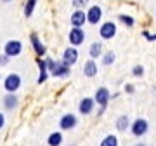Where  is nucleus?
Returning a JSON list of instances; mask_svg holds the SVG:
<instances>
[{
	"label": "nucleus",
	"instance_id": "obj_19",
	"mask_svg": "<svg viewBox=\"0 0 156 146\" xmlns=\"http://www.w3.org/2000/svg\"><path fill=\"white\" fill-rule=\"evenodd\" d=\"M62 141H64L62 132H61V130H56V132L49 134V137H47V144H49V146H61Z\"/></svg>",
	"mask_w": 156,
	"mask_h": 146
},
{
	"label": "nucleus",
	"instance_id": "obj_23",
	"mask_svg": "<svg viewBox=\"0 0 156 146\" xmlns=\"http://www.w3.org/2000/svg\"><path fill=\"white\" fill-rule=\"evenodd\" d=\"M118 21L122 23V24H125L127 28H132L135 24V19L132 16H128V14H120V16H118Z\"/></svg>",
	"mask_w": 156,
	"mask_h": 146
},
{
	"label": "nucleus",
	"instance_id": "obj_18",
	"mask_svg": "<svg viewBox=\"0 0 156 146\" xmlns=\"http://www.w3.org/2000/svg\"><path fill=\"white\" fill-rule=\"evenodd\" d=\"M83 75L89 77V78H94L97 75V63H95V59H89L83 64Z\"/></svg>",
	"mask_w": 156,
	"mask_h": 146
},
{
	"label": "nucleus",
	"instance_id": "obj_20",
	"mask_svg": "<svg viewBox=\"0 0 156 146\" xmlns=\"http://www.w3.org/2000/svg\"><path fill=\"white\" fill-rule=\"evenodd\" d=\"M99 146H120V139L116 134H108L101 139Z\"/></svg>",
	"mask_w": 156,
	"mask_h": 146
},
{
	"label": "nucleus",
	"instance_id": "obj_27",
	"mask_svg": "<svg viewBox=\"0 0 156 146\" xmlns=\"http://www.w3.org/2000/svg\"><path fill=\"white\" fill-rule=\"evenodd\" d=\"M9 61H11V57H9V56H5V54H2V56H0V66H5Z\"/></svg>",
	"mask_w": 156,
	"mask_h": 146
},
{
	"label": "nucleus",
	"instance_id": "obj_4",
	"mask_svg": "<svg viewBox=\"0 0 156 146\" xmlns=\"http://www.w3.org/2000/svg\"><path fill=\"white\" fill-rule=\"evenodd\" d=\"M116 23H113V21H106V23H102L101 24V28H99V37L102 40H111L116 37Z\"/></svg>",
	"mask_w": 156,
	"mask_h": 146
},
{
	"label": "nucleus",
	"instance_id": "obj_22",
	"mask_svg": "<svg viewBox=\"0 0 156 146\" xmlns=\"http://www.w3.org/2000/svg\"><path fill=\"white\" fill-rule=\"evenodd\" d=\"M37 2H38V0H26V2H24V16L26 17H31L35 7H37Z\"/></svg>",
	"mask_w": 156,
	"mask_h": 146
},
{
	"label": "nucleus",
	"instance_id": "obj_2",
	"mask_svg": "<svg viewBox=\"0 0 156 146\" xmlns=\"http://www.w3.org/2000/svg\"><path fill=\"white\" fill-rule=\"evenodd\" d=\"M149 132V122L146 118H135L130 124V134L134 137H144Z\"/></svg>",
	"mask_w": 156,
	"mask_h": 146
},
{
	"label": "nucleus",
	"instance_id": "obj_34",
	"mask_svg": "<svg viewBox=\"0 0 156 146\" xmlns=\"http://www.w3.org/2000/svg\"><path fill=\"white\" fill-rule=\"evenodd\" d=\"M69 146H76V144H69Z\"/></svg>",
	"mask_w": 156,
	"mask_h": 146
},
{
	"label": "nucleus",
	"instance_id": "obj_32",
	"mask_svg": "<svg viewBox=\"0 0 156 146\" xmlns=\"http://www.w3.org/2000/svg\"><path fill=\"white\" fill-rule=\"evenodd\" d=\"M134 146H147V144H146V143H142V141H140V143H135Z\"/></svg>",
	"mask_w": 156,
	"mask_h": 146
},
{
	"label": "nucleus",
	"instance_id": "obj_31",
	"mask_svg": "<svg viewBox=\"0 0 156 146\" xmlns=\"http://www.w3.org/2000/svg\"><path fill=\"white\" fill-rule=\"evenodd\" d=\"M118 96H120V92H115V94H111V99H116Z\"/></svg>",
	"mask_w": 156,
	"mask_h": 146
},
{
	"label": "nucleus",
	"instance_id": "obj_24",
	"mask_svg": "<svg viewBox=\"0 0 156 146\" xmlns=\"http://www.w3.org/2000/svg\"><path fill=\"white\" fill-rule=\"evenodd\" d=\"M89 2H90V0H73V7H75V9H82V11H83V7L89 5Z\"/></svg>",
	"mask_w": 156,
	"mask_h": 146
},
{
	"label": "nucleus",
	"instance_id": "obj_29",
	"mask_svg": "<svg viewBox=\"0 0 156 146\" xmlns=\"http://www.w3.org/2000/svg\"><path fill=\"white\" fill-rule=\"evenodd\" d=\"M4 125H5V115L0 111V130L4 129Z\"/></svg>",
	"mask_w": 156,
	"mask_h": 146
},
{
	"label": "nucleus",
	"instance_id": "obj_14",
	"mask_svg": "<svg viewBox=\"0 0 156 146\" xmlns=\"http://www.w3.org/2000/svg\"><path fill=\"white\" fill-rule=\"evenodd\" d=\"M2 103H4V108H5L7 111H12V110H16L17 104H19V97H17L16 94H9V92H7V94L4 96Z\"/></svg>",
	"mask_w": 156,
	"mask_h": 146
},
{
	"label": "nucleus",
	"instance_id": "obj_8",
	"mask_svg": "<svg viewBox=\"0 0 156 146\" xmlns=\"http://www.w3.org/2000/svg\"><path fill=\"white\" fill-rule=\"evenodd\" d=\"M23 52V44L19 40H9L5 45H4V54L9 57H16Z\"/></svg>",
	"mask_w": 156,
	"mask_h": 146
},
{
	"label": "nucleus",
	"instance_id": "obj_35",
	"mask_svg": "<svg viewBox=\"0 0 156 146\" xmlns=\"http://www.w3.org/2000/svg\"><path fill=\"white\" fill-rule=\"evenodd\" d=\"M154 40H156V33H154Z\"/></svg>",
	"mask_w": 156,
	"mask_h": 146
},
{
	"label": "nucleus",
	"instance_id": "obj_30",
	"mask_svg": "<svg viewBox=\"0 0 156 146\" xmlns=\"http://www.w3.org/2000/svg\"><path fill=\"white\" fill-rule=\"evenodd\" d=\"M108 106H99V110H97V117H102L104 113H106Z\"/></svg>",
	"mask_w": 156,
	"mask_h": 146
},
{
	"label": "nucleus",
	"instance_id": "obj_25",
	"mask_svg": "<svg viewBox=\"0 0 156 146\" xmlns=\"http://www.w3.org/2000/svg\"><path fill=\"white\" fill-rule=\"evenodd\" d=\"M132 75H134V77H142V75H144V66H142V64H135V66L132 68Z\"/></svg>",
	"mask_w": 156,
	"mask_h": 146
},
{
	"label": "nucleus",
	"instance_id": "obj_11",
	"mask_svg": "<svg viewBox=\"0 0 156 146\" xmlns=\"http://www.w3.org/2000/svg\"><path fill=\"white\" fill-rule=\"evenodd\" d=\"M69 23H71L73 28H83V24L87 23V12L82 11V9H76L69 17Z\"/></svg>",
	"mask_w": 156,
	"mask_h": 146
},
{
	"label": "nucleus",
	"instance_id": "obj_5",
	"mask_svg": "<svg viewBox=\"0 0 156 146\" xmlns=\"http://www.w3.org/2000/svg\"><path fill=\"white\" fill-rule=\"evenodd\" d=\"M94 101L97 106H108L109 101H111V92H109V89L108 87H99L94 94Z\"/></svg>",
	"mask_w": 156,
	"mask_h": 146
},
{
	"label": "nucleus",
	"instance_id": "obj_17",
	"mask_svg": "<svg viewBox=\"0 0 156 146\" xmlns=\"http://www.w3.org/2000/svg\"><path fill=\"white\" fill-rule=\"evenodd\" d=\"M130 118L127 117V115H120V117L116 118V122H115V127H116L118 132H125V130H130Z\"/></svg>",
	"mask_w": 156,
	"mask_h": 146
},
{
	"label": "nucleus",
	"instance_id": "obj_33",
	"mask_svg": "<svg viewBox=\"0 0 156 146\" xmlns=\"http://www.w3.org/2000/svg\"><path fill=\"white\" fill-rule=\"evenodd\" d=\"M4 2H11V0H4Z\"/></svg>",
	"mask_w": 156,
	"mask_h": 146
},
{
	"label": "nucleus",
	"instance_id": "obj_12",
	"mask_svg": "<svg viewBox=\"0 0 156 146\" xmlns=\"http://www.w3.org/2000/svg\"><path fill=\"white\" fill-rule=\"evenodd\" d=\"M61 61L71 68L73 64L78 61V49H76V47H66L64 52H62V59H61Z\"/></svg>",
	"mask_w": 156,
	"mask_h": 146
},
{
	"label": "nucleus",
	"instance_id": "obj_15",
	"mask_svg": "<svg viewBox=\"0 0 156 146\" xmlns=\"http://www.w3.org/2000/svg\"><path fill=\"white\" fill-rule=\"evenodd\" d=\"M37 66H38V84H44L45 80L49 78V70H47V63H45V59H42V57H37Z\"/></svg>",
	"mask_w": 156,
	"mask_h": 146
},
{
	"label": "nucleus",
	"instance_id": "obj_7",
	"mask_svg": "<svg viewBox=\"0 0 156 146\" xmlns=\"http://www.w3.org/2000/svg\"><path fill=\"white\" fill-rule=\"evenodd\" d=\"M76 125H78V117L75 113H66V115H62L61 120H59L61 130H73Z\"/></svg>",
	"mask_w": 156,
	"mask_h": 146
},
{
	"label": "nucleus",
	"instance_id": "obj_26",
	"mask_svg": "<svg viewBox=\"0 0 156 146\" xmlns=\"http://www.w3.org/2000/svg\"><path fill=\"white\" fill-rule=\"evenodd\" d=\"M142 37H144V38L147 40V42H154V35L149 33V31H146V30L142 31Z\"/></svg>",
	"mask_w": 156,
	"mask_h": 146
},
{
	"label": "nucleus",
	"instance_id": "obj_9",
	"mask_svg": "<svg viewBox=\"0 0 156 146\" xmlns=\"http://www.w3.org/2000/svg\"><path fill=\"white\" fill-rule=\"evenodd\" d=\"M30 42H31V47H33L37 57H44L45 52H47V47H45L44 42L40 40L38 33H31V35H30Z\"/></svg>",
	"mask_w": 156,
	"mask_h": 146
},
{
	"label": "nucleus",
	"instance_id": "obj_1",
	"mask_svg": "<svg viewBox=\"0 0 156 146\" xmlns=\"http://www.w3.org/2000/svg\"><path fill=\"white\" fill-rule=\"evenodd\" d=\"M47 63V70H49V75L52 77H57V78H66L71 73V68L64 64L62 61H54V59H45Z\"/></svg>",
	"mask_w": 156,
	"mask_h": 146
},
{
	"label": "nucleus",
	"instance_id": "obj_21",
	"mask_svg": "<svg viewBox=\"0 0 156 146\" xmlns=\"http://www.w3.org/2000/svg\"><path fill=\"white\" fill-rule=\"evenodd\" d=\"M101 59H102V64H104V66H111L113 63L116 61V54H115V51H108V52L102 54Z\"/></svg>",
	"mask_w": 156,
	"mask_h": 146
},
{
	"label": "nucleus",
	"instance_id": "obj_28",
	"mask_svg": "<svg viewBox=\"0 0 156 146\" xmlns=\"http://www.w3.org/2000/svg\"><path fill=\"white\" fill-rule=\"evenodd\" d=\"M125 92H127V94H134L135 92V87L132 84H127L125 85Z\"/></svg>",
	"mask_w": 156,
	"mask_h": 146
},
{
	"label": "nucleus",
	"instance_id": "obj_10",
	"mask_svg": "<svg viewBox=\"0 0 156 146\" xmlns=\"http://www.w3.org/2000/svg\"><path fill=\"white\" fill-rule=\"evenodd\" d=\"M101 19H102V9L101 5H90L89 11H87V23L89 24H99Z\"/></svg>",
	"mask_w": 156,
	"mask_h": 146
},
{
	"label": "nucleus",
	"instance_id": "obj_6",
	"mask_svg": "<svg viewBox=\"0 0 156 146\" xmlns=\"http://www.w3.org/2000/svg\"><path fill=\"white\" fill-rule=\"evenodd\" d=\"M68 40L71 47H80V45L85 42V31L83 28H71L69 33H68Z\"/></svg>",
	"mask_w": 156,
	"mask_h": 146
},
{
	"label": "nucleus",
	"instance_id": "obj_16",
	"mask_svg": "<svg viewBox=\"0 0 156 146\" xmlns=\"http://www.w3.org/2000/svg\"><path fill=\"white\" fill-rule=\"evenodd\" d=\"M102 54H104V49H102V42H92L89 47V56L90 59H97V57H102Z\"/></svg>",
	"mask_w": 156,
	"mask_h": 146
},
{
	"label": "nucleus",
	"instance_id": "obj_13",
	"mask_svg": "<svg viewBox=\"0 0 156 146\" xmlns=\"http://www.w3.org/2000/svg\"><path fill=\"white\" fill-rule=\"evenodd\" d=\"M95 108V101L94 97H83V99H80V104H78V111H80V115H90V113L94 111Z\"/></svg>",
	"mask_w": 156,
	"mask_h": 146
},
{
	"label": "nucleus",
	"instance_id": "obj_3",
	"mask_svg": "<svg viewBox=\"0 0 156 146\" xmlns=\"http://www.w3.org/2000/svg\"><path fill=\"white\" fill-rule=\"evenodd\" d=\"M21 84H23V80L17 73H9L5 77V80H4V89H5L9 94H14V92L21 87Z\"/></svg>",
	"mask_w": 156,
	"mask_h": 146
}]
</instances>
